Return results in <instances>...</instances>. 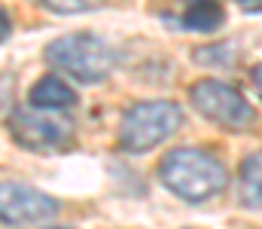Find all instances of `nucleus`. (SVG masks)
Wrapping results in <instances>:
<instances>
[{"instance_id":"obj_12","label":"nucleus","mask_w":262,"mask_h":229,"mask_svg":"<svg viewBox=\"0 0 262 229\" xmlns=\"http://www.w3.org/2000/svg\"><path fill=\"white\" fill-rule=\"evenodd\" d=\"M9 34H12V18H9V12L0 6V43H6Z\"/></svg>"},{"instance_id":"obj_15","label":"nucleus","mask_w":262,"mask_h":229,"mask_svg":"<svg viewBox=\"0 0 262 229\" xmlns=\"http://www.w3.org/2000/svg\"><path fill=\"white\" fill-rule=\"evenodd\" d=\"M186 3H195V0H186Z\"/></svg>"},{"instance_id":"obj_4","label":"nucleus","mask_w":262,"mask_h":229,"mask_svg":"<svg viewBox=\"0 0 262 229\" xmlns=\"http://www.w3.org/2000/svg\"><path fill=\"white\" fill-rule=\"evenodd\" d=\"M9 132L18 147L34 153L64 150L73 141V122L64 113L37 110V107H15L9 113Z\"/></svg>"},{"instance_id":"obj_7","label":"nucleus","mask_w":262,"mask_h":229,"mask_svg":"<svg viewBox=\"0 0 262 229\" xmlns=\"http://www.w3.org/2000/svg\"><path fill=\"white\" fill-rule=\"evenodd\" d=\"M31 104L37 110H52V113H64L70 107L79 104V95L58 76H43L37 79V86L31 89Z\"/></svg>"},{"instance_id":"obj_2","label":"nucleus","mask_w":262,"mask_h":229,"mask_svg":"<svg viewBox=\"0 0 262 229\" xmlns=\"http://www.w3.org/2000/svg\"><path fill=\"white\" fill-rule=\"evenodd\" d=\"M46 61L61 71V74L73 76L76 82H101L107 79L113 65H116V52L95 34L79 31V34H67L58 37L46 46Z\"/></svg>"},{"instance_id":"obj_1","label":"nucleus","mask_w":262,"mask_h":229,"mask_svg":"<svg viewBox=\"0 0 262 229\" xmlns=\"http://www.w3.org/2000/svg\"><path fill=\"white\" fill-rule=\"evenodd\" d=\"M159 180L165 183V190H171L183 202H204L226 190L229 171L210 153L195 147H177L162 159Z\"/></svg>"},{"instance_id":"obj_6","label":"nucleus","mask_w":262,"mask_h":229,"mask_svg":"<svg viewBox=\"0 0 262 229\" xmlns=\"http://www.w3.org/2000/svg\"><path fill=\"white\" fill-rule=\"evenodd\" d=\"M58 214V202L34 190L28 183L15 180H0V223L6 226H31V223H46Z\"/></svg>"},{"instance_id":"obj_11","label":"nucleus","mask_w":262,"mask_h":229,"mask_svg":"<svg viewBox=\"0 0 262 229\" xmlns=\"http://www.w3.org/2000/svg\"><path fill=\"white\" fill-rule=\"evenodd\" d=\"M49 12L58 15H76V12H92L98 6V0H40Z\"/></svg>"},{"instance_id":"obj_16","label":"nucleus","mask_w":262,"mask_h":229,"mask_svg":"<svg viewBox=\"0 0 262 229\" xmlns=\"http://www.w3.org/2000/svg\"><path fill=\"white\" fill-rule=\"evenodd\" d=\"M55 229H64V226H55Z\"/></svg>"},{"instance_id":"obj_14","label":"nucleus","mask_w":262,"mask_h":229,"mask_svg":"<svg viewBox=\"0 0 262 229\" xmlns=\"http://www.w3.org/2000/svg\"><path fill=\"white\" fill-rule=\"evenodd\" d=\"M253 89H256V92H259V65H256V68H253Z\"/></svg>"},{"instance_id":"obj_5","label":"nucleus","mask_w":262,"mask_h":229,"mask_svg":"<svg viewBox=\"0 0 262 229\" xmlns=\"http://www.w3.org/2000/svg\"><path fill=\"white\" fill-rule=\"evenodd\" d=\"M189 101L204 119H210L220 129H232V132H244L253 126V107L250 101L229 82L220 79H201L189 89Z\"/></svg>"},{"instance_id":"obj_10","label":"nucleus","mask_w":262,"mask_h":229,"mask_svg":"<svg viewBox=\"0 0 262 229\" xmlns=\"http://www.w3.org/2000/svg\"><path fill=\"white\" fill-rule=\"evenodd\" d=\"M195 61L198 65H207V68H232L235 65V49L226 46V43H216V46H204L195 49Z\"/></svg>"},{"instance_id":"obj_8","label":"nucleus","mask_w":262,"mask_h":229,"mask_svg":"<svg viewBox=\"0 0 262 229\" xmlns=\"http://www.w3.org/2000/svg\"><path fill=\"white\" fill-rule=\"evenodd\" d=\"M226 12H223V3L220 0H195L189 3V9L183 12L180 25L189 28V31H201V34H210L223 25Z\"/></svg>"},{"instance_id":"obj_9","label":"nucleus","mask_w":262,"mask_h":229,"mask_svg":"<svg viewBox=\"0 0 262 229\" xmlns=\"http://www.w3.org/2000/svg\"><path fill=\"white\" fill-rule=\"evenodd\" d=\"M259 177H262V159L259 153H250L244 162H241V202L244 208H259L262 193H259Z\"/></svg>"},{"instance_id":"obj_13","label":"nucleus","mask_w":262,"mask_h":229,"mask_svg":"<svg viewBox=\"0 0 262 229\" xmlns=\"http://www.w3.org/2000/svg\"><path fill=\"white\" fill-rule=\"evenodd\" d=\"M238 3H241L244 12H253V15H259L262 12V0H238Z\"/></svg>"},{"instance_id":"obj_3","label":"nucleus","mask_w":262,"mask_h":229,"mask_svg":"<svg viewBox=\"0 0 262 229\" xmlns=\"http://www.w3.org/2000/svg\"><path fill=\"white\" fill-rule=\"evenodd\" d=\"M183 122V110L174 101H140L128 107L119 129V147L128 153H146L168 141Z\"/></svg>"}]
</instances>
